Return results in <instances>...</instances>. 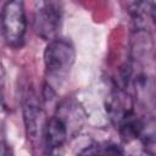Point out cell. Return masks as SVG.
Masks as SVG:
<instances>
[{
  "mask_svg": "<svg viewBox=\"0 0 156 156\" xmlns=\"http://www.w3.org/2000/svg\"><path fill=\"white\" fill-rule=\"evenodd\" d=\"M96 156H124V152L118 144L107 141L104 144H98Z\"/></svg>",
  "mask_w": 156,
  "mask_h": 156,
  "instance_id": "52a82bcc",
  "label": "cell"
},
{
  "mask_svg": "<svg viewBox=\"0 0 156 156\" xmlns=\"http://www.w3.org/2000/svg\"><path fill=\"white\" fill-rule=\"evenodd\" d=\"M23 119L27 133L30 138H37L40 132L44 130L45 123L43 122V111L37 101L35 96L30 95L23 106Z\"/></svg>",
  "mask_w": 156,
  "mask_h": 156,
  "instance_id": "5b68a950",
  "label": "cell"
},
{
  "mask_svg": "<svg viewBox=\"0 0 156 156\" xmlns=\"http://www.w3.org/2000/svg\"><path fill=\"white\" fill-rule=\"evenodd\" d=\"M139 140L146 154L156 156V119L144 118V126Z\"/></svg>",
  "mask_w": 156,
  "mask_h": 156,
  "instance_id": "8992f818",
  "label": "cell"
},
{
  "mask_svg": "<svg viewBox=\"0 0 156 156\" xmlns=\"http://www.w3.org/2000/svg\"><path fill=\"white\" fill-rule=\"evenodd\" d=\"M76 60L73 45L65 39H54L48 43L44 50V66L48 85L52 89L61 85L68 77Z\"/></svg>",
  "mask_w": 156,
  "mask_h": 156,
  "instance_id": "6da1fadb",
  "label": "cell"
},
{
  "mask_svg": "<svg viewBox=\"0 0 156 156\" xmlns=\"http://www.w3.org/2000/svg\"><path fill=\"white\" fill-rule=\"evenodd\" d=\"M62 11L58 2L52 1H41L37 4L33 18V26L35 33L45 39L54 40L57 39V34L61 27Z\"/></svg>",
  "mask_w": 156,
  "mask_h": 156,
  "instance_id": "3957f363",
  "label": "cell"
},
{
  "mask_svg": "<svg viewBox=\"0 0 156 156\" xmlns=\"http://www.w3.org/2000/svg\"><path fill=\"white\" fill-rule=\"evenodd\" d=\"M2 37L7 46L20 48L27 30L24 4L22 1H6L1 10Z\"/></svg>",
  "mask_w": 156,
  "mask_h": 156,
  "instance_id": "7a4b0ae2",
  "label": "cell"
},
{
  "mask_svg": "<svg viewBox=\"0 0 156 156\" xmlns=\"http://www.w3.org/2000/svg\"><path fill=\"white\" fill-rule=\"evenodd\" d=\"M4 156H12V154L10 151H6V149L4 150Z\"/></svg>",
  "mask_w": 156,
  "mask_h": 156,
  "instance_id": "ba28073f",
  "label": "cell"
},
{
  "mask_svg": "<svg viewBox=\"0 0 156 156\" xmlns=\"http://www.w3.org/2000/svg\"><path fill=\"white\" fill-rule=\"evenodd\" d=\"M69 132V126L60 115L56 113L55 116L50 117L45 122V127L43 130V136L48 151L54 152L60 150L68 140Z\"/></svg>",
  "mask_w": 156,
  "mask_h": 156,
  "instance_id": "277c9868",
  "label": "cell"
}]
</instances>
